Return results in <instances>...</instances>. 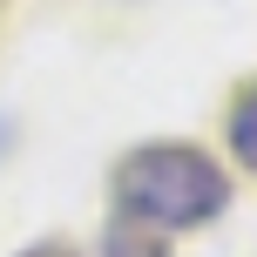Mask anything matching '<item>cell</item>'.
Masks as SVG:
<instances>
[{
    "label": "cell",
    "mask_w": 257,
    "mask_h": 257,
    "mask_svg": "<svg viewBox=\"0 0 257 257\" xmlns=\"http://www.w3.org/2000/svg\"><path fill=\"white\" fill-rule=\"evenodd\" d=\"M223 128H230V149H237V163H244V169H257V88H250L244 102L230 108V122H223Z\"/></svg>",
    "instance_id": "cell-3"
},
{
    "label": "cell",
    "mask_w": 257,
    "mask_h": 257,
    "mask_svg": "<svg viewBox=\"0 0 257 257\" xmlns=\"http://www.w3.org/2000/svg\"><path fill=\"white\" fill-rule=\"evenodd\" d=\"M115 203L128 223L149 230H203L230 203V176L190 142H142L136 156H122L115 169Z\"/></svg>",
    "instance_id": "cell-1"
},
{
    "label": "cell",
    "mask_w": 257,
    "mask_h": 257,
    "mask_svg": "<svg viewBox=\"0 0 257 257\" xmlns=\"http://www.w3.org/2000/svg\"><path fill=\"white\" fill-rule=\"evenodd\" d=\"M102 257H169V244H163V230H149V223L115 217L108 237H102Z\"/></svg>",
    "instance_id": "cell-2"
},
{
    "label": "cell",
    "mask_w": 257,
    "mask_h": 257,
    "mask_svg": "<svg viewBox=\"0 0 257 257\" xmlns=\"http://www.w3.org/2000/svg\"><path fill=\"white\" fill-rule=\"evenodd\" d=\"M21 257H75V250H61V244H34V250H21Z\"/></svg>",
    "instance_id": "cell-4"
}]
</instances>
